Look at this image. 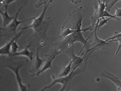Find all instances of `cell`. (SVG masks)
Segmentation results:
<instances>
[{
	"label": "cell",
	"mask_w": 121,
	"mask_h": 91,
	"mask_svg": "<svg viewBox=\"0 0 121 91\" xmlns=\"http://www.w3.org/2000/svg\"><path fill=\"white\" fill-rule=\"evenodd\" d=\"M50 3L48 2L43 6L42 13L39 17L35 18L33 20V22L28 26L19 28L20 30H26L27 28H32L34 30V33L32 34V38H34V40H38L39 42L40 45L41 47H43L46 45L47 41L49 38L47 37V31L49 28V27L52 23V19L51 17H49L46 20H44V16L45 12L49 7Z\"/></svg>",
	"instance_id": "6da1fadb"
},
{
	"label": "cell",
	"mask_w": 121,
	"mask_h": 91,
	"mask_svg": "<svg viewBox=\"0 0 121 91\" xmlns=\"http://www.w3.org/2000/svg\"><path fill=\"white\" fill-rule=\"evenodd\" d=\"M85 15V11L82 6L74 10L68 15L66 22L61 28V33L59 38L65 37L73 32L81 31L82 21Z\"/></svg>",
	"instance_id": "7a4b0ae2"
},
{
	"label": "cell",
	"mask_w": 121,
	"mask_h": 91,
	"mask_svg": "<svg viewBox=\"0 0 121 91\" xmlns=\"http://www.w3.org/2000/svg\"><path fill=\"white\" fill-rule=\"evenodd\" d=\"M87 30L94 31L95 27L91 25L86 28H83V30H81V31H78V32H73L72 34H70L68 36L64 37V39L62 41L60 42H57L55 44H54L52 48L56 49L57 51H58L59 53H61L62 52H64V50L68 46H69L70 45L74 44V43L76 42H81L83 44V47L81 49V51H82L84 48L86 47L87 44H88V40L85 39L83 36V33L87 31ZM81 51L79 52L78 55L81 53Z\"/></svg>",
	"instance_id": "3957f363"
},
{
	"label": "cell",
	"mask_w": 121,
	"mask_h": 91,
	"mask_svg": "<svg viewBox=\"0 0 121 91\" xmlns=\"http://www.w3.org/2000/svg\"><path fill=\"white\" fill-rule=\"evenodd\" d=\"M4 66L8 68L14 73L15 78L18 85L19 90L21 91H28L30 90V85H25L22 82V78L19 75V71L22 66H25L28 64V60L15 61L14 57H9V58H4Z\"/></svg>",
	"instance_id": "277c9868"
},
{
	"label": "cell",
	"mask_w": 121,
	"mask_h": 91,
	"mask_svg": "<svg viewBox=\"0 0 121 91\" xmlns=\"http://www.w3.org/2000/svg\"><path fill=\"white\" fill-rule=\"evenodd\" d=\"M86 67V64H84L82 66H80L78 67L76 70H71V72L68 76L66 77H59L58 78H56L54 76H52V78H54V81L49 85L45 86L43 89H42L41 91H45L46 89H50L52 87L53 85H54L56 83H60L62 84V87L61 89H59L60 91H69V90L70 87L71 86V82L72 80L76 75H77L78 74H80L83 72H84L85 68Z\"/></svg>",
	"instance_id": "5b68a950"
},
{
	"label": "cell",
	"mask_w": 121,
	"mask_h": 91,
	"mask_svg": "<svg viewBox=\"0 0 121 91\" xmlns=\"http://www.w3.org/2000/svg\"><path fill=\"white\" fill-rule=\"evenodd\" d=\"M22 8H19L18 11L15 14V17L13 20L11 21V22L9 25H8L7 26L5 27H1V36L4 37L6 39H8L9 38L14 37L16 35V32H17V28L19 25L24 23L25 22H27L28 20H32L35 18V17H33L32 18L26 19L25 20L22 21H18V16L19 15L20 11H21Z\"/></svg>",
	"instance_id": "8992f818"
},
{
	"label": "cell",
	"mask_w": 121,
	"mask_h": 91,
	"mask_svg": "<svg viewBox=\"0 0 121 91\" xmlns=\"http://www.w3.org/2000/svg\"><path fill=\"white\" fill-rule=\"evenodd\" d=\"M93 37L91 41H88L87 46L85 47V55H88L91 56L93 52L98 49H105L109 47L112 44L111 41H107L106 40L100 39L96 36V31L93 32Z\"/></svg>",
	"instance_id": "52a82bcc"
},
{
	"label": "cell",
	"mask_w": 121,
	"mask_h": 91,
	"mask_svg": "<svg viewBox=\"0 0 121 91\" xmlns=\"http://www.w3.org/2000/svg\"><path fill=\"white\" fill-rule=\"evenodd\" d=\"M64 53H66L68 55V56L69 57L70 60L72 61L71 70H76L78 67L84 64H87V60L90 56L88 55H85V54L83 57L76 56L74 53V44L68 46L64 50Z\"/></svg>",
	"instance_id": "ba28073f"
},
{
	"label": "cell",
	"mask_w": 121,
	"mask_h": 91,
	"mask_svg": "<svg viewBox=\"0 0 121 91\" xmlns=\"http://www.w3.org/2000/svg\"><path fill=\"white\" fill-rule=\"evenodd\" d=\"M60 54V53H59L58 51H57L56 49L51 48V52L47 54V55H45V61L43 63V65L42 66L41 69L39 71V72L34 75V76H38L40 74L43 73V72H45V70H47L48 68H51L52 69V63L53 60L56 58V57L57 55Z\"/></svg>",
	"instance_id": "9c48e42d"
},
{
	"label": "cell",
	"mask_w": 121,
	"mask_h": 91,
	"mask_svg": "<svg viewBox=\"0 0 121 91\" xmlns=\"http://www.w3.org/2000/svg\"><path fill=\"white\" fill-rule=\"evenodd\" d=\"M98 5H95V4H92L94 8L95 13L94 15L91 18V25L95 27V26L97 24V23L98 22V21L101 18V15H102L103 11L105 9L106 5L105 3L104 2H101L100 0H98Z\"/></svg>",
	"instance_id": "30bf717a"
},
{
	"label": "cell",
	"mask_w": 121,
	"mask_h": 91,
	"mask_svg": "<svg viewBox=\"0 0 121 91\" xmlns=\"http://www.w3.org/2000/svg\"><path fill=\"white\" fill-rule=\"evenodd\" d=\"M39 47L37 48V51H36V58L35 59L34 64L32 68L31 71L30 72H33V73L31 75V77H34V75L35 73H37L40 69L42 66L43 65V63L45 61V59H40L39 56Z\"/></svg>",
	"instance_id": "8fae6325"
},
{
	"label": "cell",
	"mask_w": 121,
	"mask_h": 91,
	"mask_svg": "<svg viewBox=\"0 0 121 91\" xmlns=\"http://www.w3.org/2000/svg\"><path fill=\"white\" fill-rule=\"evenodd\" d=\"M25 30H22V32H20V33L17 34V36L14 37L9 42H8L3 47H1V49H0V55L1 56H3L4 55H7L9 57H11V51H10V47H11V45H12V44L14 41H15L16 39H18L19 38V37L23 34V32H24Z\"/></svg>",
	"instance_id": "7c38bea8"
},
{
	"label": "cell",
	"mask_w": 121,
	"mask_h": 91,
	"mask_svg": "<svg viewBox=\"0 0 121 91\" xmlns=\"http://www.w3.org/2000/svg\"><path fill=\"white\" fill-rule=\"evenodd\" d=\"M100 76L106 78L107 79L110 80L112 82H113L115 83V85L117 86V91H121V80L116 76L113 75V74L110 73L106 70H104L100 73Z\"/></svg>",
	"instance_id": "4fadbf2b"
},
{
	"label": "cell",
	"mask_w": 121,
	"mask_h": 91,
	"mask_svg": "<svg viewBox=\"0 0 121 91\" xmlns=\"http://www.w3.org/2000/svg\"><path fill=\"white\" fill-rule=\"evenodd\" d=\"M32 46V42L28 44V46H26L24 47V49H23L22 51H21L20 52H17V53L12 55L11 57H15L17 56H24L28 57V58L30 59V61H32L33 59V52L32 51H28V48Z\"/></svg>",
	"instance_id": "5bb4252c"
},
{
	"label": "cell",
	"mask_w": 121,
	"mask_h": 91,
	"mask_svg": "<svg viewBox=\"0 0 121 91\" xmlns=\"http://www.w3.org/2000/svg\"><path fill=\"white\" fill-rule=\"evenodd\" d=\"M4 9H5V11L4 12H3L1 10H0V13H1V15L2 17H3V27H5L9 24V23L10 22L13 20L14 18H15V15L13 16V17H10L8 15V6H4Z\"/></svg>",
	"instance_id": "9a60e30c"
},
{
	"label": "cell",
	"mask_w": 121,
	"mask_h": 91,
	"mask_svg": "<svg viewBox=\"0 0 121 91\" xmlns=\"http://www.w3.org/2000/svg\"><path fill=\"white\" fill-rule=\"evenodd\" d=\"M71 66H72V61H70L69 63L67 65V66L63 67L61 70V72L59 74V77H66L68 76L69 74L71 72Z\"/></svg>",
	"instance_id": "2e32d148"
},
{
	"label": "cell",
	"mask_w": 121,
	"mask_h": 91,
	"mask_svg": "<svg viewBox=\"0 0 121 91\" xmlns=\"http://www.w3.org/2000/svg\"><path fill=\"white\" fill-rule=\"evenodd\" d=\"M111 18H108L107 19L105 18V17H102V18H100L99 21H98V22L97 23V24L95 26V30L94 31H96V30H98L100 29L102 26H104V25L106 24L108 22V20H110V19ZM94 31H93V32H94Z\"/></svg>",
	"instance_id": "e0dca14e"
},
{
	"label": "cell",
	"mask_w": 121,
	"mask_h": 91,
	"mask_svg": "<svg viewBox=\"0 0 121 91\" xmlns=\"http://www.w3.org/2000/svg\"><path fill=\"white\" fill-rule=\"evenodd\" d=\"M17 39H16L15 41L13 42V44H12V45H11V56H12V55L15 54V53L17 52V49L19 48V46L17 44Z\"/></svg>",
	"instance_id": "ac0fdd59"
},
{
	"label": "cell",
	"mask_w": 121,
	"mask_h": 91,
	"mask_svg": "<svg viewBox=\"0 0 121 91\" xmlns=\"http://www.w3.org/2000/svg\"><path fill=\"white\" fill-rule=\"evenodd\" d=\"M119 1H120V0H110L108 5L106 6V10H107L108 11H110V9H111L113 7V6L117 2Z\"/></svg>",
	"instance_id": "d6986e66"
},
{
	"label": "cell",
	"mask_w": 121,
	"mask_h": 91,
	"mask_svg": "<svg viewBox=\"0 0 121 91\" xmlns=\"http://www.w3.org/2000/svg\"><path fill=\"white\" fill-rule=\"evenodd\" d=\"M49 2V0H39L37 3L35 5V7L39 8L43 5H45Z\"/></svg>",
	"instance_id": "ffe728a7"
},
{
	"label": "cell",
	"mask_w": 121,
	"mask_h": 91,
	"mask_svg": "<svg viewBox=\"0 0 121 91\" xmlns=\"http://www.w3.org/2000/svg\"><path fill=\"white\" fill-rule=\"evenodd\" d=\"M118 37H121V32H114V34H113V36L111 37L108 38L106 40L107 41H111V40H113L116 39V38Z\"/></svg>",
	"instance_id": "44dd1931"
},
{
	"label": "cell",
	"mask_w": 121,
	"mask_h": 91,
	"mask_svg": "<svg viewBox=\"0 0 121 91\" xmlns=\"http://www.w3.org/2000/svg\"><path fill=\"white\" fill-rule=\"evenodd\" d=\"M111 41L112 42L113 41H118L119 42V47H118V49H117V51H116V53H115V55H117L118 53L120 51V49L121 48V37H118L116 38L115 39L113 40H111V41Z\"/></svg>",
	"instance_id": "7402d4cb"
},
{
	"label": "cell",
	"mask_w": 121,
	"mask_h": 91,
	"mask_svg": "<svg viewBox=\"0 0 121 91\" xmlns=\"http://www.w3.org/2000/svg\"><path fill=\"white\" fill-rule=\"evenodd\" d=\"M15 1H16V0H3V2L1 3V5H0V6L1 7L3 5L4 6H4H8L9 4L11 3H13V2ZM17 1H18V0H17Z\"/></svg>",
	"instance_id": "603a6c76"
},
{
	"label": "cell",
	"mask_w": 121,
	"mask_h": 91,
	"mask_svg": "<svg viewBox=\"0 0 121 91\" xmlns=\"http://www.w3.org/2000/svg\"><path fill=\"white\" fill-rule=\"evenodd\" d=\"M115 16L116 17H117L118 18H121V8H115Z\"/></svg>",
	"instance_id": "cb8c5ba5"
},
{
	"label": "cell",
	"mask_w": 121,
	"mask_h": 91,
	"mask_svg": "<svg viewBox=\"0 0 121 91\" xmlns=\"http://www.w3.org/2000/svg\"><path fill=\"white\" fill-rule=\"evenodd\" d=\"M28 0H23V2L22 3V5L20 6V7L19 8H23L24 6H25L26 5V4L28 3Z\"/></svg>",
	"instance_id": "d4e9b609"
},
{
	"label": "cell",
	"mask_w": 121,
	"mask_h": 91,
	"mask_svg": "<svg viewBox=\"0 0 121 91\" xmlns=\"http://www.w3.org/2000/svg\"><path fill=\"white\" fill-rule=\"evenodd\" d=\"M71 2L73 3L74 4H78V3H81V0H71Z\"/></svg>",
	"instance_id": "484cf974"
},
{
	"label": "cell",
	"mask_w": 121,
	"mask_h": 91,
	"mask_svg": "<svg viewBox=\"0 0 121 91\" xmlns=\"http://www.w3.org/2000/svg\"><path fill=\"white\" fill-rule=\"evenodd\" d=\"M110 0H102V2H104V3H105V5L106 6L108 5V3H109V2Z\"/></svg>",
	"instance_id": "4316f807"
},
{
	"label": "cell",
	"mask_w": 121,
	"mask_h": 91,
	"mask_svg": "<svg viewBox=\"0 0 121 91\" xmlns=\"http://www.w3.org/2000/svg\"><path fill=\"white\" fill-rule=\"evenodd\" d=\"M55 0H49V2L50 3H52V2L54 1Z\"/></svg>",
	"instance_id": "83f0119b"
},
{
	"label": "cell",
	"mask_w": 121,
	"mask_h": 91,
	"mask_svg": "<svg viewBox=\"0 0 121 91\" xmlns=\"http://www.w3.org/2000/svg\"></svg>",
	"instance_id": "f1b7e54d"
}]
</instances>
